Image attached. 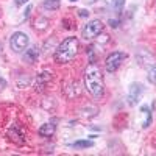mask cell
<instances>
[{"label":"cell","mask_w":156,"mask_h":156,"mask_svg":"<svg viewBox=\"0 0 156 156\" xmlns=\"http://www.w3.org/2000/svg\"><path fill=\"white\" fill-rule=\"evenodd\" d=\"M84 87L94 98H101L105 94V81L100 67L95 62H90L84 69Z\"/></svg>","instance_id":"obj_1"},{"label":"cell","mask_w":156,"mask_h":156,"mask_svg":"<svg viewBox=\"0 0 156 156\" xmlns=\"http://www.w3.org/2000/svg\"><path fill=\"white\" fill-rule=\"evenodd\" d=\"M78 50H80V42H78V39L73 37V36L66 37L55 50V61L58 64L70 62L78 55Z\"/></svg>","instance_id":"obj_2"},{"label":"cell","mask_w":156,"mask_h":156,"mask_svg":"<svg viewBox=\"0 0 156 156\" xmlns=\"http://www.w3.org/2000/svg\"><path fill=\"white\" fill-rule=\"evenodd\" d=\"M28 42H30L28 36L23 31H16L9 37V47L14 53H22V51H25L27 47H28Z\"/></svg>","instance_id":"obj_3"},{"label":"cell","mask_w":156,"mask_h":156,"mask_svg":"<svg viewBox=\"0 0 156 156\" xmlns=\"http://www.w3.org/2000/svg\"><path fill=\"white\" fill-rule=\"evenodd\" d=\"M103 28H105L103 22L98 20V19H94V20L87 22L84 27H83L81 36L86 39V41H90V39H95L100 33H103Z\"/></svg>","instance_id":"obj_4"},{"label":"cell","mask_w":156,"mask_h":156,"mask_svg":"<svg viewBox=\"0 0 156 156\" xmlns=\"http://www.w3.org/2000/svg\"><path fill=\"white\" fill-rule=\"evenodd\" d=\"M125 58H126V55L123 53V51H112L111 55H108V58L105 61V70L109 72V73H114L120 67V64Z\"/></svg>","instance_id":"obj_5"},{"label":"cell","mask_w":156,"mask_h":156,"mask_svg":"<svg viewBox=\"0 0 156 156\" xmlns=\"http://www.w3.org/2000/svg\"><path fill=\"white\" fill-rule=\"evenodd\" d=\"M142 94H144V86H142L140 83L134 81V83L129 84V87H128V103H129V106H136L139 103V100H140V97H142Z\"/></svg>","instance_id":"obj_6"},{"label":"cell","mask_w":156,"mask_h":156,"mask_svg":"<svg viewBox=\"0 0 156 156\" xmlns=\"http://www.w3.org/2000/svg\"><path fill=\"white\" fill-rule=\"evenodd\" d=\"M136 58H137L139 66H144V67H147V66L153 67V66H154V58L147 53V50H137Z\"/></svg>","instance_id":"obj_7"},{"label":"cell","mask_w":156,"mask_h":156,"mask_svg":"<svg viewBox=\"0 0 156 156\" xmlns=\"http://www.w3.org/2000/svg\"><path fill=\"white\" fill-rule=\"evenodd\" d=\"M39 53H41V50H39V47H37V45H33L31 48H28V50L23 53V59L27 61V62H30V64H34V62L37 61Z\"/></svg>","instance_id":"obj_8"},{"label":"cell","mask_w":156,"mask_h":156,"mask_svg":"<svg viewBox=\"0 0 156 156\" xmlns=\"http://www.w3.org/2000/svg\"><path fill=\"white\" fill-rule=\"evenodd\" d=\"M55 129H56V125L55 123H45V125H42L41 128H39V134L48 137V136H51V134L55 133Z\"/></svg>","instance_id":"obj_9"},{"label":"cell","mask_w":156,"mask_h":156,"mask_svg":"<svg viewBox=\"0 0 156 156\" xmlns=\"http://www.w3.org/2000/svg\"><path fill=\"white\" fill-rule=\"evenodd\" d=\"M48 25H50V20L45 19V17H37L34 20V30L36 31H44L48 28Z\"/></svg>","instance_id":"obj_10"},{"label":"cell","mask_w":156,"mask_h":156,"mask_svg":"<svg viewBox=\"0 0 156 156\" xmlns=\"http://www.w3.org/2000/svg\"><path fill=\"white\" fill-rule=\"evenodd\" d=\"M61 6V0H44L42 2V8L47 11H55Z\"/></svg>","instance_id":"obj_11"},{"label":"cell","mask_w":156,"mask_h":156,"mask_svg":"<svg viewBox=\"0 0 156 156\" xmlns=\"http://www.w3.org/2000/svg\"><path fill=\"white\" fill-rule=\"evenodd\" d=\"M111 5H112V9L115 14L120 16L123 11V6H125V0H111Z\"/></svg>","instance_id":"obj_12"},{"label":"cell","mask_w":156,"mask_h":156,"mask_svg":"<svg viewBox=\"0 0 156 156\" xmlns=\"http://www.w3.org/2000/svg\"><path fill=\"white\" fill-rule=\"evenodd\" d=\"M140 111L145 114V120H144V123H142V126L147 128V126L150 125V122H151V112H150V108H148V106H140Z\"/></svg>","instance_id":"obj_13"},{"label":"cell","mask_w":156,"mask_h":156,"mask_svg":"<svg viewBox=\"0 0 156 156\" xmlns=\"http://www.w3.org/2000/svg\"><path fill=\"white\" fill-rule=\"evenodd\" d=\"M50 78H51V75L48 73V72H42V73H39L37 75V86H44L48 80H50Z\"/></svg>","instance_id":"obj_14"},{"label":"cell","mask_w":156,"mask_h":156,"mask_svg":"<svg viewBox=\"0 0 156 156\" xmlns=\"http://www.w3.org/2000/svg\"><path fill=\"white\" fill-rule=\"evenodd\" d=\"M94 145V142L92 140H76V142H73V147L75 148H89V147H92Z\"/></svg>","instance_id":"obj_15"},{"label":"cell","mask_w":156,"mask_h":156,"mask_svg":"<svg viewBox=\"0 0 156 156\" xmlns=\"http://www.w3.org/2000/svg\"><path fill=\"white\" fill-rule=\"evenodd\" d=\"M147 78H148V81H150L151 84L156 86V66H153V67L148 69V75H147Z\"/></svg>","instance_id":"obj_16"},{"label":"cell","mask_w":156,"mask_h":156,"mask_svg":"<svg viewBox=\"0 0 156 156\" xmlns=\"http://www.w3.org/2000/svg\"><path fill=\"white\" fill-rule=\"evenodd\" d=\"M25 3H28V0H14V5L16 6H23Z\"/></svg>","instance_id":"obj_17"},{"label":"cell","mask_w":156,"mask_h":156,"mask_svg":"<svg viewBox=\"0 0 156 156\" xmlns=\"http://www.w3.org/2000/svg\"><path fill=\"white\" fill-rule=\"evenodd\" d=\"M109 25H111V27H114V28H115V27H119V20L111 19V20H109Z\"/></svg>","instance_id":"obj_18"},{"label":"cell","mask_w":156,"mask_h":156,"mask_svg":"<svg viewBox=\"0 0 156 156\" xmlns=\"http://www.w3.org/2000/svg\"><path fill=\"white\" fill-rule=\"evenodd\" d=\"M80 16H81V17H87V11H86V9H81V11H80Z\"/></svg>","instance_id":"obj_19"},{"label":"cell","mask_w":156,"mask_h":156,"mask_svg":"<svg viewBox=\"0 0 156 156\" xmlns=\"http://www.w3.org/2000/svg\"><path fill=\"white\" fill-rule=\"evenodd\" d=\"M0 86H2V87H5V86H6V81L3 80L2 76H0Z\"/></svg>","instance_id":"obj_20"},{"label":"cell","mask_w":156,"mask_h":156,"mask_svg":"<svg viewBox=\"0 0 156 156\" xmlns=\"http://www.w3.org/2000/svg\"><path fill=\"white\" fill-rule=\"evenodd\" d=\"M30 9H31V8H30V6H28V8H27V9H25V17H27V16H30Z\"/></svg>","instance_id":"obj_21"},{"label":"cell","mask_w":156,"mask_h":156,"mask_svg":"<svg viewBox=\"0 0 156 156\" xmlns=\"http://www.w3.org/2000/svg\"><path fill=\"white\" fill-rule=\"evenodd\" d=\"M72 2H76V0H72Z\"/></svg>","instance_id":"obj_22"}]
</instances>
